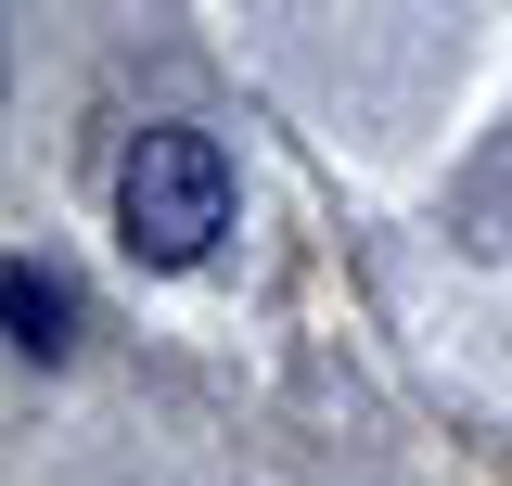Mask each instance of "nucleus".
I'll use <instances>...</instances> for the list:
<instances>
[{
  "mask_svg": "<svg viewBox=\"0 0 512 486\" xmlns=\"http://www.w3.org/2000/svg\"><path fill=\"white\" fill-rule=\"evenodd\" d=\"M116 231H128V256H154V269L218 256V231H231V154H218L205 128H141L128 167H116Z\"/></svg>",
  "mask_w": 512,
  "mask_h": 486,
  "instance_id": "1",
  "label": "nucleus"
},
{
  "mask_svg": "<svg viewBox=\"0 0 512 486\" xmlns=\"http://www.w3.org/2000/svg\"><path fill=\"white\" fill-rule=\"evenodd\" d=\"M0 295H13V359H64V346H77V295H64L39 256H13Z\"/></svg>",
  "mask_w": 512,
  "mask_h": 486,
  "instance_id": "2",
  "label": "nucleus"
}]
</instances>
